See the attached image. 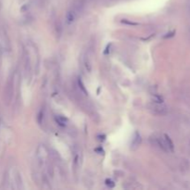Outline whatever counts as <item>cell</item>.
I'll return each instance as SVG.
<instances>
[{"label":"cell","instance_id":"cell-1","mask_svg":"<svg viewBox=\"0 0 190 190\" xmlns=\"http://www.w3.org/2000/svg\"><path fill=\"white\" fill-rule=\"evenodd\" d=\"M149 110L156 115H165L168 112L167 107L162 103H158V102H151L148 105Z\"/></svg>","mask_w":190,"mask_h":190},{"label":"cell","instance_id":"cell-2","mask_svg":"<svg viewBox=\"0 0 190 190\" xmlns=\"http://www.w3.org/2000/svg\"><path fill=\"white\" fill-rule=\"evenodd\" d=\"M76 17H77V12L74 8L70 9L67 12V14H66V21H67V23L68 24H71L72 22L75 21Z\"/></svg>","mask_w":190,"mask_h":190},{"label":"cell","instance_id":"cell-3","mask_svg":"<svg viewBox=\"0 0 190 190\" xmlns=\"http://www.w3.org/2000/svg\"><path fill=\"white\" fill-rule=\"evenodd\" d=\"M82 61H83V65L85 68V70L87 71H90L91 70V64H90V61H89V58L84 56L83 58H82Z\"/></svg>","mask_w":190,"mask_h":190},{"label":"cell","instance_id":"cell-4","mask_svg":"<svg viewBox=\"0 0 190 190\" xmlns=\"http://www.w3.org/2000/svg\"><path fill=\"white\" fill-rule=\"evenodd\" d=\"M140 142H141V137L140 136L136 133L134 139H133V142H132V148L133 149H136L138 148V146L140 145Z\"/></svg>","mask_w":190,"mask_h":190},{"label":"cell","instance_id":"cell-5","mask_svg":"<svg viewBox=\"0 0 190 190\" xmlns=\"http://www.w3.org/2000/svg\"><path fill=\"white\" fill-rule=\"evenodd\" d=\"M56 121H57V123L58 124L61 125V126H65L66 123H67V120L62 116H57L56 117Z\"/></svg>","mask_w":190,"mask_h":190},{"label":"cell","instance_id":"cell-6","mask_svg":"<svg viewBox=\"0 0 190 190\" xmlns=\"http://www.w3.org/2000/svg\"><path fill=\"white\" fill-rule=\"evenodd\" d=\"M164 137H165V140L167 142V145H168V147L170 149V150H173V144L172 142V140L170 139V137L167 136V135H164Z\"/></svg>","mask_w":190,"mask_h":190},{"label":"cell","instance_id":"cell-7","mask_svg":"<svg viewBox=\"0 0 190 190\" xmlns=\"http://www.w3.org/2000/svg\"><path fill=\"white\" fill-rule=\"evenodd\" d=\"M188 11H189V15H190V2L188 4Z\"/></svg>","mask_w":190,"mask_h":190},{"label":"cell","instance_id":"cell-8","mask_svg":"<svg viewBox=\"0 0 190 190\" xmlns=\"http://www.w3.org/2000/svg\"><path fill=\"white\" fill-rule=\"evenodd\" d=\"M188 35H189V38H190V28L188 29Z\"/></svg>","mask_w":190,"mask_h":190}]
</instances>
